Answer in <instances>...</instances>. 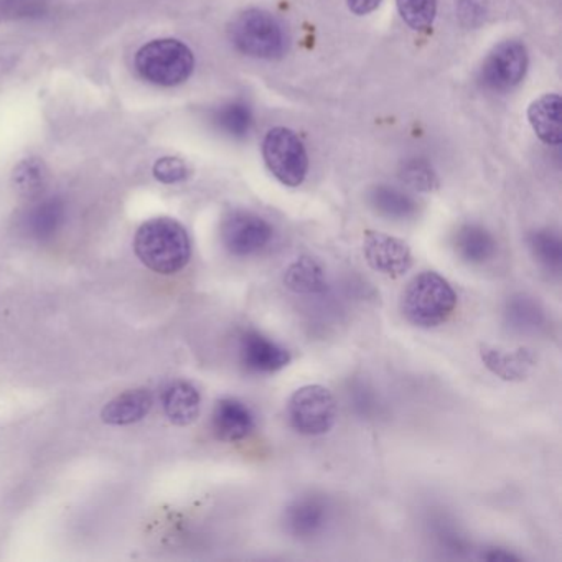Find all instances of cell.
I'll return each mask as SVG.
<instances>
[{
    "label": "cell",
    "instance_id": "23",
    "mask_svg": "<svg viewBox=\"0 0 562 562\" xmlns=\"http://www.w3.org/2000/svg\"><path fill=\"white\" fill-rule=\"evenodd\" d=\"M528 248L532 258L551 271H559L562 265V243L559 235L549 229H538L528 236Z\"/></svg>",
    "mask_w": 562,
    "mask_h": 562
},
{
    "label": "cell",
    "instance_id": "16",
    "mask_svg": "<svg viewBox=\"0 0 562 562\" xmlns=\"http://www.w3.org/2000/svg\"><path fill=\"white\" fill-rule=\"evenodd\" d=\"M154 407L153 391L146 387L124 391L106 403L101 411V419L108 426H131L149 416Z\"/></svg>",
    "mask_w": 562,
    "mask_h": 562
},
{
    "label": "cell",
    "instance_id": "26",
    "mask_svg": "<svg viewBox=\"0 0 562 562\" xmlns=\"http://www.w3.org/2000/svg\"><path fill=\"white\" fill-rule=\"evenodd\" d=\"M401 179L417 192H432L439 186V180H437V176L430 169L429 164L419 159L404 164L403 170H401Z\"/></svg>",
    "mask_w": 562,
    "mask_h": 562
},
{
    "label": "cell",
    "instance_id": "28",
    "mask_svg": "<svg viewBox=\"0 0 562 562\" xmlns=\"http://www.w3.org/2000/svg\"><path fill=\"white\" fill-rule=\"evenodd\" d=\"M153 173L160 183L176 186L189 179L190 169L179 157H162L154 164Z\"/></svg>",
    "mask_w": 562,
    "mask_h": 562
},
{
    "label": "cell",
    "instance_id": "14",
    "mask_svg": "<svg viewBox=\"0 0 562 562\" xmlns=\"http://www.w3.org/2000/svg\"><path fill=\"white\" fill-rule=\"evenodd\" d=\"M67 222V203L60 196L38 200L22 218L24 232L37 241L54 238Z\"/></svg>",
    "mask_w": 562,
    "mask_h": 562
},
{
    "label": "cell",
    "instance_id": "25",
    "mask_svg": "<svg viewBox=\"0 0 562 562\" xmlns=\"http://www.w3.org/2000/svg\"><path fill=\"white\" fill-rule=\"evenodd\" d=\"M397 12L413 31H429L436 21L437 0H396Z\"/></svg>",
    "mask_w": 562,
    "mask_h": 562
},
{
    "label": "cell",
    "instance_id": "4",
    "mask_svg": "<svg viewBox=\"0 0 562 562\" xmlns=\"http://www.w3.org/2000/svg\"><path fill=\"white\" fill-rule=\"evenodd\" d=\"M136 70L143 80L156 87L172 88L186 83L195 70V55L177 38H157L137 50Z\"/></svg>",
    "mask_w": 562,
    "mask_h": 562
},
{
    "label": "cell",
    "instance_id": "24",
    "mask_svg": "<svg viewBox=\"0 0 562 562\" xmlns=\"http://www.w3.org/2000/svg\"><path fill=\"white\" fill-rule=\"evenodd\" d=\"M213 123L226 136L245 137L248 136L252 126V114L249 106L245 103H228L220 108L213 114Z\"/></svg>",
    "mask_w": 562,
    "mask_h": 562
},
{
    "label": "cell",
    "instance_id": "3",
    "mask_svg": "<svg viewBox=\"0 0 562 562\" xmlns=\"http://www.w3.org/2000/svg\"><path fill=\"white\" fill-rule=\"evenodd\" d=\"M229 41L236 50L258 60H279L288 54L289 37L284 25L262 9H248L229 24Z\"/></svg>",
    "mask_w": 562,
    "mask_h": 562
},
{
    "label": "cell",
    "instance_id": "20",
    "mask_svg": "<svg viewBox=\"0 0 562 562\" xmlns=\"http://www.w3.org/2000/svg\"><path fill=\"white\" fill-rule=\"evenodd\" d=\"M368 200L378 215L390 220L414 218L419 210L413 196L390 186L373 187L368 193Z\"/></svg>",
    "mask_w": 562,
    "mask_h": 562
},
{
    "label": "cell",
    "instance_id": "8",
    "mask_svg": "<svg viewBox=\"0 0 562 562\" xmlns=\"http://www.w3.org/2000/svg\"><path fill=\"white\" fill-rule=\"evenodd\" d=\"M528 50L518 41H506L496 45L483 61L480 80L493 91H509L525 80L528 71Z\"/></svg>",
    "mask_w": 562,
    "mask_h": 562
},
{
    "label": "cell",
    "instance_id": "22",
    "mask_svg": "<svg viewBox=\"0 0 562 562\" xmlns=\"http://www.w3.org/2000/svg\"><path fill=\"white\" fill-rule=\"evenodd\" d=\"M12 182H14L15 190L22 196L34 199V196L41 195L45 186H47V166H45L44 160L37 159V157L24 159L15 167L14 173H12Z\"/></svg>",
    "mask_w": 562,
    "mask_h": 562
},
{
    "label": "cell",
    "instance_id": "31",
    "mask_svg": "<svg viewBox=\"0 0 562 562\" xmlns=\"http://www.w3.org/2000/svg\"><path fill=\"white\" fill-rule=\"evenodd\" d=\"M483 559L492 562H509V561H519L518 555L513 554V552L505 551V549L492 548L482 554Z\"/></svg>",
    "mask_w": 562,
    "mask_h": 562
},
{
    "label": "cell",
    "instance_id": "12",
    "mask_svg": "<svg viewBox=\"0 0 562 562\" xmlns=\"http://www.w3.org/2000/svg\"><path fill=\"white\" fill-rule=\"evenodd\" d=\"M328 516H330V508L324 498L304 496L295 499L285 509V529L299 539L315 538L324 531Z\"/></svg>",
    "mask_w": 562,
    "mask_h": 562
},
{
    "label": "cell",
    "instance_id": "13",
    "mask_svg": "<svg viewBox=\"0 0 562 562\" xmlns=\"http://www.w3.org/2000/svg\"><path fill=\"white\" fill-rule=\"evenodd\" d=\"M162 407L164 414L173 426H190L202 413V396L195 384L187 380H176L164 390Z\"/></svg>",
    "mask_w": 562,
    "mask_h": 562
},
{
    "label": "cell",
    "instance_id": "7",
    "mask_svg": "<svg viewBox=\"0 0 562 562\" xmlns=\"http://www.w3.org/2000/svg\"><path fill=\"white\" fill-rule=\"evenodd\" d=\"M220 236L229 255L252 258L269 248L274 238V228L256 213L235 210L223 218Z\"/></svg>",
    "mask_w": 562,
    "mask_h": 562
},
{
    "label": "cell",
    "instance_id": "5",
    "mask_svg": "<svg viewBox=\"0 0 562 562\" xmlns=\"http://www.w3.org/2000/svg\"><path fill=\"white\" fill-rule=\"evenodd\" d=\"M338 406L334 393L321 384H307L292 393L288 403V419L302 436H324L337 423Z\"/></svg>",
    "mask_w": 562,
    "mask_h": 562
},
{
    "label": "cell",
    "instance_id": "9",
    "mask_svg": "<svg viewBox=\"0 0 562 562\" xmlns=\"http://www.w3.org/2000/svg\"><path fill=\"white\" fill-rule=\"evenodd\" d=\"M363 256L373 271L396 279L414 265L413 251L403 239L380 232H364Z\"/></svg>",
    "mask_w": 562,
    "mask_h": 562
},
{
    "label": "cell",
    "instance_id": "19",
    "mask_svg": "<svg viewBox=\"0 0 562 562\" xmlns=\"http://www.w3.org/2000/svg\"><path fill=\"white\" fill-rule=\"evenodd\" d=\"M284 285L294 294L322 295L328 289L327 272L318 259L299 256L285 269Z\"/></svg>",
    "mask_w": 562,
    "mask_h": 562
},
{
    "label": "cell",
    "instance_id": "11",
    "mask_svg": "<svg viewBox=\"0 0 562 562\" xmlns=\"http://www.w3.org/2000/svg\"><path fill=\"white\" fill-rule=\"evenodd\" d=\"M256 429V416L251 407L236 397L216 401L212 414V430L223 442H239Z\"/></svg>",
    "mask_w": 562,
    "mask_h": 562
},
{
    "label": "cell",
    "instance_id": "18",
    "mask_svg": "<svg viewBox=\"0 0 562 562\" xmlns=\"http://www.w3.org/2000/svg\"><path fill=\"white\" fill-rule=\"evenodd\" d=\"M480 358L486 370L503 381H522L536 364L535 355L529 348L508 351L482 345Z\"/></svg>",
    "mask_w": 562,
    "mask_h": 562
},
{
    "label": "cell",
    "instance_id": "27",
    "mask_svg": "<svg viewBox=\"0 0 562 562\" xmlns=\"http://www.w3.org/2000/svg\"><path fill=\"white\" fill-rule=\"evenodd\" d=\"M47 5V0H0V19L42 18Z\"/></svg>",
    "mask_w": 562,
    "mask_h": 562
},
{
    "label": "cell",
    "instance_id": "6",
    "mask_svg": "<svg viewBox=\"0 0 562 562\" xmlns=\"http://www.w3.org/2000/svg\"><path fill=\"white\" fill-rule=\"evenodd\" d=\"M262 159L269 172L282 186L295 187L304 183L308 172V156L301 137L288 127H272L262 140Z\"/></svg>",
    "mask_w": 562,
    "mask_h": 562
},
{
    "label": "cell",
    "instance_id": "17",
    "mask_svg": "<svg viewBox=\"0 0 562 562\" xmlns=\"http://www.w3.org/2000/svg\"><path fill=\"white\" fill-rule=\"evenodd\" d=\"M528 123L546 146L562 143V101L555 93L542 94L528 106Z\"/></svg>",
    "mask_w": 562,
    "mask_h": 562
},
{
    "label": "cell",
    "instance_id": "15",
    "mask_svg": "<svg viewBox=\"0 0 562 562\" xmlns=\"http://www.w3.org/2000/svg\"><path fill=\"white\" fill-rule=\"evenodd\" d=\"M452 248L457 258L465 265L482 266L495 258L498 243L485 226L470 223L457 229Z\"/></svg>",
    "mask_w": 562,
    "mask_h": 562
},
{
    "label": "cell",
    "instance_id": "21",
    "mask_svg": "<svg viewBox=\"0 0 562 562\" xmlns=\"http://www.w3.org/2000/svg\"><path fill=\"white\" fill-rule=\"evenodd\" d=\"M505 317L513 330L519 334H535L539 327H542L544 312L535 299L519 294L509 299Z\"/></svg>",
    "mask_w": 562,
    "mask_h": 562
},
{
    "label": "cell",
    "instance_id": "10",
    "mask_svg": "<svg viewBox=\"0 0 562 562\" xmlns=\"http://www.w3.org/2000/svg\"><path fill=\"white\" fill-rule=\"evenodd\" d=\"M291 360L292 355L288 348L259 331H245L239 340V361L249 373H278L284 370Z\"/></svg>",
    "mask_w": 562,
    "mask_h": 562
},
{
    "label": "cell",
    "instance_id": "30",
    "mask_svg": "<svg viewBox=\"0 0 562 562\" xmlns=\"http://www.w3.org/2000/svg\"><path fill=\"white\" fill-rule=\"evenodd\" d=\"M381 2L383 0H347L348 9H350L351 14L358 15V18H363V15L371 14V12L376 11L380 8Z\"/></svg>",
    "mask_w": 562,
    "mask_h": 562
},
{
    "label": "cell",
    "instance_id": "1",
    "mask_svg": "<svg viewBox=\"0 0 562 562\" xmlns=\"http://www.w3.org/2000/svg\"><path fill=\"white\" fill-rule=\"evenodd\" d=\"M134 252L150 271L173 276L192 258V241L182 223L169 216L147 220L137 229Z\"/></svg>",
    "mask_w": 562,
    "mask_h": 562
},
{
    "label": "cell",
    "instance_id": "29",
    "mask_svg": "<svg viewBox=\"0 0 562 562\" xmlns=\"http://www.w3.org/2000/svg\"><path fill=\"white\" fill-rule=\"evenodd\" d=\"M486 14V0H460V18L467 25L480 24Z\"/></svg>",
    "mask_w": 562,
    "mask_h": 562
},
{
    "label": "cell",
    "instance_id": "2",
    "mask_svg": "<svg viewBox=\"0 0 562 562\" xmlns=\"http://www.w3.org/2000/svg\"><path fill=\"white\" fill-rule=\"evenodd\" d=\"M400 305L404 318L414 327L436 328L452 317L457 294L442 276L424 271L407 282Z\"/></svg>",
    "mask_w": 562,
    "mask_h": 562
}]
</instances>
